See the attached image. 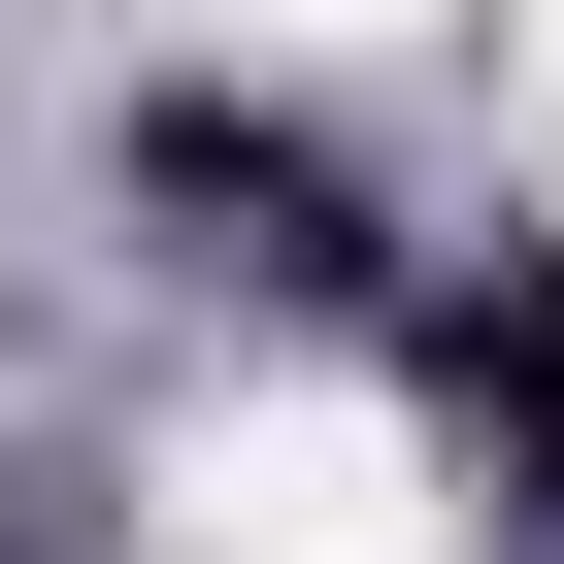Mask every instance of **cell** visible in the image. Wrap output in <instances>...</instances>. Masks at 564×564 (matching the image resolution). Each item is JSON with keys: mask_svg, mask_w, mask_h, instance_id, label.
<instances>
[{"mask_svg": "<svg viewBox=\"0 0 564 564\" xmlns=\"http://www.w3.org/2000/svg\"><path fill=\"white\" fill-rule=\"evenodd\" d=\"M166 531L199 564H432V432L399 399H199L166 432Z\"/></svg>", "mask_w": 564, "mask_h": 564, "instance_id": "obj_1", "label": "cell"}, {"mask_svg": "<svg viewBox=\"0 0 564 564\" xmlns=\"http://www.w3.org/2000/svg\"><path fill=\"white\" fill-rule=\"evenodd\" d=\"M265 34H399V0H265Z\"/></svg>", "mask_w": 564, "mask_h": 564, "instance_id": "obj_2", "label": "cell"}]
</instances>
